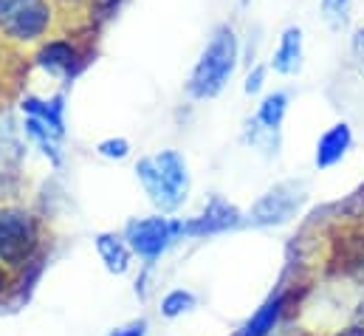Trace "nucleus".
<instances>
[{
	"label": "nucleus",
	"mask_w": 364,
	"mask_h": 336,
	"mask_svg": "<svg viewBox=\"0 0 364 336\" xmlns=\"http://www.w3.org/2000/svg\"><path fill=\"white\" fill-rule=\"evenodd\" d=\"M144 334H147V322L144 320H136V322H127V325L110 331L107 336H144Z\"/></svg>",
	"instance_id": "4be33fe9"
},
{
	"label": "nucleus",
	"mask_w": 364,
	"mask_h": 336,
	"mask_svg": "<svg viewBox=\"0 0 364 336\" xmlns=\"http://www.w3.org/2000/svg\"><path fill=\"white\" fill-rule=\"evenodd\" d=\"M96 252H99L105 268L110 274H124L130 268V254H133V249L119 235H110V232L96 235Z\"/></svg>",
	"instance_id": "f8f14e48"
},
{
	"label": "nucleus",
	"mask_w": 364,
	"mask_h": 336,
	"mask_svg": "<svg viewBox=\"0 0 364 336\" xmlns=\"http://www.w3.org/2000/svg\"><path fill=\"white\" fill-rule=\"evenodd\" d=\"M331 268L333 271H356L364 266V235H345L333 243V254H331Z\"/></svg>",
	"instance_id": "ddd939ff"
},
{
	"label": "nucleus",
	"mask_w": 364,
	"mask_h": 336,
	"mask_svg": "<svg viewBox=\"0 0 364 336\" xmlns=\"http://www.w3.org/2000/svg\"><path fill=\"white\" fill-rule=\"evenodd\" d=\"M54 0H0V34L9 43H43L57 23Z\"/></svg>",
	"instance_id": "7ed1b4c3"
},
{
	"label": "nucleus",
	"mask_w": 364,
	"mask_h": 336,
	"mask_svg": "<svg viewBox=\"0 0 364 336\" xmlns=\"http://www.w3.org/2000/svg\"><path fill=\"white\" fill-rule=\"evenodd\" d=\"M263 85H266V65H255V68L249 71L246 83H243V90H246L249 96H255V93L263 90Z\"/></svg>",
	"instance_id": "412c9836"
},
{
	"label": "nucleus",
	"mask_w": 364,
	"mask_h": 336,
	"mask_svg": "<svg viewBox=\"0 0 364 336\" xmlns=\"http://www.w3.org/2000/svg\"><path fill=\"white\" fill-rule=\"evenodd\" d=\"M20 110H23V116H31V119L43 122L57 136H65V93H54L48 99L26 96L20 102Z\"/></svg>",
	"instance_id": "9d476101"
},
{
	"label": "nucleus",
	"mask_w": 364,
	"mask_h": 336,
	"mask_svg": "<svg viewBox=\"0 0 364 336\" xmlns=\"http://www.w3.org/2000/svg\"><path fill=\"white\" fill-rule=\"evenodd\" d=\"M282 308H285V297L277 294V297H272V300L240 328L237 336H269L274 331V325H277V320L282 317Z\"/></svg>",
	"instance_id": "2eb2a0df"
},
{
	"label": "nucleus",
	"mask_w": 364,
	"mask_h": 336,
	"mask_svg": "<svg viewBox=\"0 0 364 336\" xmlns=\"http://www.w3.org/2000/svg\"><path fill=\"white\" fill-rule=\"evenodd\" d=\"M23 133L43 150L46 159H51V164H63V150H60L63 136H57L54 130H48L43 122H37V119H31V116H26V122H23Z\"/></svg>",
	"instance_id": "4468645a"
},
{
	"label": "nucleus",
	"mask_w": 364,
	"mask_h": 336,
	"mask_svg": "<svg viewBox=\"0 0 364 336\" xmlns=\"http://www.w3.org/2000/svg\"><path fill=\"white\" fill-rule=\"evenodd\" d=\"M285 113H288V93H285V90H274V93H269V96L260 102L255 119H257L263 127L279 133V127H282V122H285Z\"/></svg>",
	"instance_id": "f3484780"
},
{
	"label": "nucleus",
	"mask_w": 364,
	"mask_h": 336,
	"mask_svg": "<svg viewBox=\"0 0 364 336\" xmlns=\"http://www.w3.org/2000/svg\"><path fill=\"white\" fill-rule=\"evenodd\" d=\"M350 6H353V0H319V11H322L325 23H328L331 28H336V31L348 26V20H350Z\"/></svg>",
	"instance_id": "6ab92c4d"
},
{
	"label": "nucleus",
	"mask_w": 364,
	"mask_h": 336,
	"mask_svg": "<svg viewBox=\"0 0 364 336\" xmlns=\"http://www.w3.org/2000/svg\"><path fill=\"white\" fill-rule=\"evenodd\" d=\"M350 145H353V130H350V125H348V122H336V125L328 127V130L322 133V139L316 142V156H314L316 167L328 169V167H333V164H339V162L348 156Z\"/></svg>",
	"instance_id": "1a4fd4ad"
},
{
	"label": "nucleus",
	"mask_w": 364,
	"mask_h": 336,
	"mask_svg": "<svg viewBox=\"0 0 364 336\" xmlns=\"http://www.w3.org/2000/svg\"><path fill=\"white\" fill-rule=\"evenodd\" d=\"M302 201H305V187L302 184H294V181L277 184L252 206L249 221L255 226H279L302 206Z\"/></svg>",
	"instance_id": "0eeeda50"
},
{
	"label": "nucleus",
	"mask_w": 364,
	"mask_h": 336,
	"mask_svg": "<svg viewBox=\"0 0 364 336\" xmlns=\"http://www.w3.org/2000/svg\"><path fill=\"white\" fill-rule=\"evenodd\" d=\"M136 178L141 181L147 198L161 209H178L189 195V169L178 150H161L136 162Z\"/></svg>",
	"instance_id": "f03ea898"
},
{
	"label": "nucleus",
	"mask_w": 364,
	"mask_h": 336,
	"mask_svg": "<svg viewBox=\"0 0 364 336\" xmlns=\"http://www.w3.org/2000/svg\"><path fill=\"white\" fill-rule=\"evenodd\" d=\"M178 238H183L181 221H170V218H141V221H130L124 229V241L133 252L139 254L147 266L156 263L161 254L167 252Z\"/></svg>",
	"instance_id": "423d86ee"
},
{
	"label": "nucleus",
	"mask_w": 364,
	"mask_h": 336,
	"mask_svg": "<svg viewBox=\"0 0 364 336\" xmlns=\"http://www.w3.org/2000/svg\"><path fill=\"white\" fill-rule=\"evenodd\" d=\"M195 305H198V300H195L192 291L176 288V291H170V294L161 300V314H164L167 320H176V317H181L186 311H192Z\"/></svg>",
	"instance_id": "a211bd4d"
},
{
	"label": "nucleus",
	"mask_w": 364,
	"mask_h": 336,
	"mask_svg": "<svg viewBox=\"0 0 364 336\" xmlns=\"http://www.w3.org/2000/svg\"><path fill=\"white\" fill-rule=\"evenodd\" d=\"M91 57V43H80L74 37H54L40 43L34 54V65L48 71L51 77H60L63 83H74L88 68Z\"/></svg>",
	"instance_id": "20e7f679"
},
{
	"label": "nucleus",
	"mask_w": 364,
	"mask_h": 336,
	"mask_svg": "<svg viewBox=\"0 0 364 336\" xmlns=\"http://www.w3.org/2000/svg\"><path fill=\"white\" fill-rule=\"evenodd\" d=\"M26 147L11 130H0V187H6V178H17L20 164H23Z\"/></svg>",
	"instance_id": "dca6fc26"
},
{
	"label": "nucleus",
	"mask_w": 364,
	"mask_h": 336,
	"mask_svg": "<svg viewBox=\"0 0 364 336\" xmlns=\"http://www.w3.org/2000/svg\"><path fill=\"white\" fill-rule=\"evenodd\" d=\"M240 60V40L237 31L229 23H220L209 43L203 46L189 80H186V93L198 102L203 99H215L218 93H223V88L229 85L235 68Z\"/></svg>",
	"instance_id": "f257e3e1"
},
{
	"label": "nucleus",
	"mask_w": 364,
	"mask_h": 336,
	"mask_svg": "<svg viewBox=\"0 0 364 336\" xmlns=\"http://www.w3.org/2000/svg\"><path fill=\"white\" fill-rule=\"evenodd\" d=\"M249 3H252V0H240V6H249Z\"/></svg>",
	"instance_id": "c85d7f7f"
},
{
	"label": "nucleus",
	"mask_w": 364,
	"mask_h": 336,
	"mask_svg": "<svg viewBox=\"0 0 364 336\" xmlns=\"http://www.w3.org/2000/svg\"><path fill=\"white\" fill-rule=\"evenodd\" d=\"M336 336H364V325H350V328L339 331Z\"/></svg>",
	"instance_id": "393cba45"
},
{
	"label": "nucleus",
	"mask_w": 364,
	"mask_h": 336,
	"mask_svg": "<svg viewBox=\"0 0 364 336\" xmlns=\"http://www.w3.org/2000/svg\"><path fill=\"white\" fill-rule=\"evenodd\" d=\"M353 57H356V63H359V68L364 71V26H359L356 31H353Z\"/></svg>",
	"instance_id": "5701e85b"
},
{
	"label": "nucleus",
	"mask_w": 364,
	"mask_h": 336,
	"mask_svg": "<svg viewBox=\"0 0 364 336\" xmlns=\"http://www.w3.org/2000/svg\"><path fill=\"white\" fill-rule=\"evenodd\" d=\"M54 6L63 11H88L91 0H54Z\"/></svg>",
	"instance_id": "b1692460"
},
{
	"label": "nucleus",
	"mask_w": 364,
	"mask_h": 336,
	"mask_svg": "<svg viewBox=\"0 0 364 336\" xmlns=\"http://www.w3.org/2000/svg\"><path fill=\"white\" fill-rule=\"evenodd\" d=\"M356 201H359V204H364V187H362V189H359V195H356Z\"/></svg>",
	"instance_id": "cd10ccee"
},
{
	"label": "nucleus",
	"mask_w": 364,
	"mask_h": 336,
	"mask_svg": "<svg viewBox=\"0 0 364 336\" xmlns=\"http://www.w3.org/2000/svg\"><path fill=\"white\" fill-rule=\"evenodd\" d=\"M240 212L220 201V198H212L209 206L203 209V215L198 218H189V221H181L183 226V238H206V235H218V232H226V229H235L240 226Z\"/></svg>",
	"instance_id": "6e6552de"
},
{
	"label": "nucleus",
	"mask_w": 364,
	"mask_h": 336,
	"mask_svg": "<svg viewBox=\"0 0 364 336\" xmlns=\"http://www.w3.org/2000/svg\"><path fill=\"white\" fill-rule=\"evenodd\" d=\"M302 57H305V37L299 26H288L279 34L277 51L272 57V68L282 77H294L302 68Z\"/></svg>",
	"instance_id": "9b49d317"
},
{
	"label": "nucleus",
	"mask_w": 364,
	"mask_h": 336,
	"mask_svg": "<svg viewBox=\"0 0 364 336\" xmlns=\"http://www.w3.org/2000/svg\"><path fill=\"white\" fill-rule=\"evenodd\" d=\"M6 285H9V277H6V271H3V266H0V294L6 291Z\"/></svg>",
	"instance_id": "a878e982"
},
{
	"label": "nucleus",
	"mask_w": 364,
	"mask_h": 336,
	"mask_svg": "<svg viewBox=\"0 0 364 336\" xmlns=\"http://www.w3.org/2000/svg\"><path fill=\"white\" fill-rule=\"evenodd\" d=\"M96 153L102 156V159H110V162H122V159H127L130 156V142L127 139H105V142H99L96 145Z\"/></svg>",
	"instance_id": "aec40b11"
},
{
	"label": "nucleus",
	"mask_w": 364,
	"mask_h": 336,
	"mask_svg": "<svg viewBox=\"0 0 364 336\" xmlns=\"http://www.w3.org/2000/svg\"><path fill=\"white\" fill-rule=\"evenodd\" d=\"M37 221L17 206L0 209V263L23 266L37 249Z\"/></svg>",
	"instance_id": "39448f33"
},
{
	"label": "nucleus",
	"mask_w": 364,
	"mask_h": 336,
	"mask_svg": "<svg viewBox=\"0 0 364 336\" xmlns=\"http://www.w3.org/2000/svg\"><path fill=\"white\" fill-rule=\"evenodd\" d=\"M3 54H6V46H3V34H0V65H3Z\"/></svg>",
	"instance_id": "bb28decb"
}]
</instances>
